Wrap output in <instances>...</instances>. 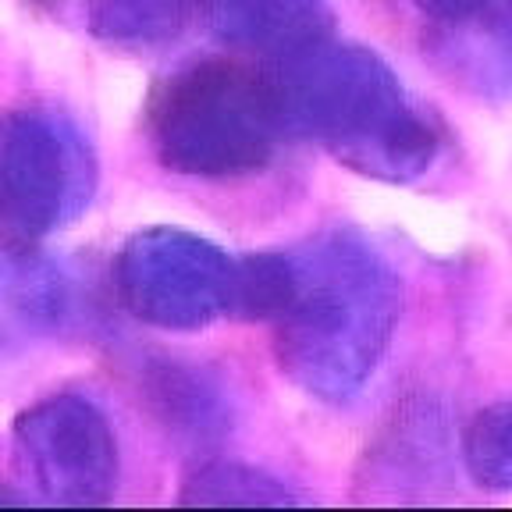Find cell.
Returning <instances> with one entry per match:
<instances>
[{
  "mask_svg": "<svg viewBox=\"0 0 512 512\" xmlns=\"http://www.w3.org/2000/svg\"><path fill=\"white\" fill-rule=\"evenodd\" d=\"M200 15V0H86V22L96 40L121 50L164 47Z\"/></svg>",
  "mask_w": 512,
  "mask_h": 512,
  "instance_id": "8",
  "label": "cell"
},
{
  "mask_svg": "<svg viewBox=\"0 0 512 512\" xmlns=\"http://www.w3.org/2000/svg\"><path fill=\"white\" fill-rule=\"evenodd\" d=\"M285 299L267 324L281 374L320 402H345L374 377L402 313L399 274L356 232L285 249Z\"/></svg>",
  "mask_w": 512,
  "mask_h": 512,
  "instance_id": "1",
  "label": "cell"
},
{
  "mask_svg": "<svg viewBox=\"0 0 512 512\" xmlns=\"http://www.w3.org/2000/svg\"><path fill=\"white\" fill-rule=\"evenodd\" d=\"M96 164L86 136L47 107L0 111V246L29 253L89 203Z\"/></svg>",
  "mask_w": 512,
  "mask_h": 512,
  "instance_id": "4",
  "label": "cell"
},
{
  "mask_svg": "<svg viewBox=\"0 0 512 512\" xmlns=\"http://www.w3.org/2000/svg\"><path fill=\"white\" fill-rule=\"evenodd\" d=\"M0 502H11V505H18V502H29V498H22V495H8V491L0 488Z\"/></svg>",
  "mask_w": 512,
  "mask_h": 512,
  "instance_id": "13",
  "label": "cell"
},
{
  "mask_svg": "<svg viewBox=\"0 0 512 512\" xmlns=\"http://www.w3.org/2000/svg\"><path fill=\"white\" fill-rule=\"evenodd\" d=\"M146 132L160 164L189 178L253 175L281 139L264 72L228 57L189 64L157 82Z\"/></svg>",
  "mask_w": 512,
  "mask_h": 512,
  "instance_id": "3",
  "label": "cell"
},
{
  "mask_svg": "<svg viewBox=\"0 0 512 512\" xmlns=\"http://www.w3.org/2000/svg\"><path fill=\"white\" fill-rule=\"evenodd\" d=\"M18 470L54 505H100L118 488V441L96 402L50 395L15 420Z\"/></svg>",
  "mask_w": 512,
  "mask_h": 512,
  "instance_id": "6",
  "label": "cell"
},
{
  "mask_svg": "<svg viewBox=\"0 0 512 512\" xmlns=\"http://www.w3.org/2000/svg\"><path fill=\"white\" fill-rule=\"evenodd\" d=\"M239 256L185 228H143L114 260V288L150 328L200 331L232 317Z\"/></svg>",
  "mask_w": 512,
  "mask_h": 512,
  "instance_id": "5",
  "label": "cell"
},
{
  "mask_svg": "<svg viewBox=\"0 0 512 512\" xmlns=\"http://www.w3.org/2000/svg\"><path fill=\"white\" fill-rule=\"evenodd\" d=\"M271 57L264 79L281 136L317 143L381 182H413L434 164L438 132L381 54L310 36Z\"/></svg>",
  "mask_w": 512,
  "mask_h": 512,
  "instance_id": "2",
  "label": "cell"
},
{
  "mask_svg": "<svg viewBox=\"0 0 512 512\" xmlns=\"http://www.w3.org/2000/svg\"><path fill=\"white\" fill-rule=\"evenodd\" d=\"M185 505H292L299 502L278 477L242 463H203L182 484Z\"/></svg>",
  "mask_w": 512,
  "mask_h": 512,
  "instance_id": "10",
  "label": "cell"
},
{
  "mask_svg": "<svg viewBox=\"0 0 512 512\" xmlns=\"http://www.w3.org/2000/svg\"><path fill=\"white\" fill-rule=\"evenodd\" d=\"M32 4H54V0H32Z\"/></svg>",
  "mask_w": 512,
  "mask_h": 512,
  "instance_id": "14",
  "label": "cell"
},
{
  "mask_svg": "<svg viewBox=\"0 0 512 512\" xmlns=\"http://www.w3.org/2000/svg\"><path fill=\"white\" fill-rule=\"evenodd\" d=\"M324 0H200V18L217 40L239 50H278L317 36Z\"/></svg>",
  "mask_w": 512,
  "mask_h": 512,
  "instance_id": "7",
  "label": "cell"
},
{
  "mask_svg": "<svg viewBox=\"0 0 512 512\" xmlns=\"http://www.w3.org/2000/svg\"><path fill=\"white\" fill-rule=\"evenodd\" d=\"M463 459L480 488L512 491V399L473 416L463 434Z\"/></svg>",
  "mask_w": 512,
  "mask_h": 512,
  "instance_id": "11",
  "label": "cell"
},
{
  "mask_svg": "<svg viewBox=\"0 0 512 512\" xmlns=\"http://www.w3.org/2000/svg\"><path fill=\"white\" fill-rule=\"evenodd\" d=\"M413 4L424 11V15H431L438 25H445V22H459V18H466L470 11H477L484 0H413Z\"/></svg>",
  "mask_w": 512,
  "mask_h": 512,
  "instance_id": "12",
  "label": "cell"
},
{
  "mask_svg": "<svg viewBox=\"0 0 512 512\" xmlns=\"http://www.w3.org/2000/svg\"><path fill=\"white\" fill-rule=\"evenodd\" d=\"M445 57L473 82H512V0H484L459 22H445Z\"/></svg>",
  "mask_w": 512,
  "mask_h": 512,
  "instance_id": "9",
  "label": "cell"
}]
</instances>
